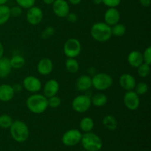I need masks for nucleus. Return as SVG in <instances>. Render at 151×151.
I'll list each match as a JSON object with an SVG mask.
<instances>
[{
	"instance_id": "obj_1",
	"label": "nucleus",
	"mask_w": 151,
	"mask_h": 151,
	"mask_svg": "<svg viewBox=\"0 0 151 151\" xmlns=\"http://www.w3.org/2000/svg\"><path fill=\"white\" fill-rule=\"evenodd\" d=\"M26 106L28 110L35 114H41L48 109L47 98L42 94L34 93L27 97Z\"/></svg>"
},
{
	"instance_id": "obj_2",
	"label": "nucleus",
	"mask_w": 151,
	"mask_h": 151,
	"mask_svg": "<svg viewBox=\"0 0 151 151\" xmlns=\"http://www.w3.org/2000/svg\"><path fill=\"white\" fill-rule=\"evenodd\" d=\"M91 37L97 42L104 43L111 38V28L105 22H97L91 26L90 30Z\"/></svg>"
},
{
	"instance_id": "obj_3",
	"label": "nucleus",
	"mask_w": 151,
	"mask_h": 151,
	"mask_svg": "<svg viewBox=\"0 0 151 151\" xmlns=\"http://www.w3.org/2000/svg\"><path fill=\"white\" fill-rule=\"evenodd\" d=\"M10 132L12 138L17 142H24L28 139L29 130L27 125L22 120H15L10 127Z\"/></svg>"
},
{
	"instance_id": "obj_4",
	"label": "nucleus",
	"mask_w": 151,
	"mask_h": 151,
	"mask_svg": "<svg viewBox=\"0 0 151 151\" xmlns=\"http://www.w3.org/2000/svg\"><path fill=\"white\" fill-rule=\"evenodd\" d=\"M81 142L87 151H99L103 147V141L100 137L91 131L83 134Z\"/></svg>"
},
{
	"instance_id": "obj_5",
	"label": "nucleus",
	"mask_w": 151,
	"mask_h": 151,
	"mask_svg": "<svg viewBox=\"0 0 151 151\" xmlns=\"http://www.w3.org/2000/svg\"><path fill=\"white\" fill-rule=\"evenodd\" d=\"M92 87L100 91H106L112 86L114 80L110 75L104 72L96 73L91 77Z\"/></svg>"
},
{
	"instance_id": "obj_6",
	"label": "nucleus",
	"mask_w": 151,
	"mask_h": 151,
	"mask_svg": "<svg viewBox=\"0 0 151 151\" xmlns=\"http://www.w3.org/2000/svg\"><path fill=\"white\" fill-rule=\"evenodd\" d=\"M82 50L81 41L75 38H71L66 40L63 47V51L67 58H75L80 55Z\"/></svg>"
},
{
	"instance_id": "obj_7",
	"label": "nucleus",
	"mask_w": 151,
	"mask_h": 151,
	"mask_svg": "<svg viewBox=\"0 0 151 151\" xmlns=\"http://www.w3.org/2000/svg\"><path fill=\"white\" fill-rule=\"evenodd\" d=\"M91 97L88 94H79L72 100V108L75 112L83 114L91 108Z\"/></svg>"
},
{
	"instance_id": "obj_8",
	"label": "nucleus",
	"mask_w": 151,
	"mask_h": 151,
	"mask_svg": "<svg viewBox=\"0 0 151 151\" xmlns=\"http://www.w3.org/2000/svg\"><path fill=\"white\" fill-rule=\"evenodd\" d=\"M82 133L78 129H69L63 134L61 141L64 145L72 147L81 142L82 138Z\"/></svg>"
},
{
	"instance_id": "obj_9",
	"label": "nucleus",
	"mask_w": 151,
	"mask_h": 151,
	"mask_svg": "<svg viewBox=\"0 0 151 151\" xmlns=\"http://www.w3.org/2000/svg\"><path fill=\"white\" fill-rule=\"evenodd\" d=\"M22 86L29 92L38 93L42 88V83L39 78L33 75H28L24 78L22 81Z\"/></svg>"
},
{
	"instance_id": "obj_10",
	"label": "nucleus",
	"mask_w": 151,
	"mask_h": 151,
	"mask_svg": "<svg viewBox=\"0 0 151 151\" xmlns=\"http://www.w3.org/2000/svg\"><path fill=\"white\" fill-rule=\"evenodd\" d=\"M123 103L125 107L130 111H136L140 105L139 96L134 91H126L123 97Z\"/></svg>"
},
{
	"instance_id": "obj_11",
	"label": "nucleus",
	"mask_w": 151,
	"mask_h": 151,
	"mask_svg": "<svg viewBox=\"0 0 151 151\" xmlns=\"http://www.w3.org/2000/svg\"><path fill=\"white\" fill-rule=\"evenodd\" d=\"M44 17V13L41 8L37 6H33L27 9L26 14V19L28 23L31 25H38L42 22Z\"/></svg>"
},
{
	"instance_id": "obj_12",
	"label": "nucleus",
	"mask_w": 151,
	"mask_h": 151,
	"mask_svg": "<svg viewBox=\"0 0 151 151\" xmlns=\"http://www.w3.org/2000/svg\"><path fill=\"white\" fill-rule=\"evenodd\" d=\"M52 5L53 13L59 18H66L70 13L69 4L66 0H55Z\"/></svg>"
},
{
	"instance_id": "obj_13",
	"label": "nucleus",
	"mask_w": 151,
	"mask_h": 151,
	"mask_svg": "<svg viewBox=\"0 0 151 151\" xmlns=\"http://www.w3.org/2000/svg\"><path fill=\"white\" fill-rule=\"evenodd\" d=\"M120 19V12L116 7H108L104 13V22L111 27L119 23Z\"/></svg>"
},
{
	"instance_id": "obj_14",
	"label": "nucleus",
	"mask_w": 151,
	"mask_h": 151,
	"mask_svg": "<svg viewBox=\"0 0 151 151\" xmlns=\"http://www.w3.org/2000/svg\"><path fill=\"white\" fill-rule=\"evenodd\" d=\"M43 87V94L47 98L57 95L60 89V84L55 79H50L45 83Z\"/></svg>"
},
{
	"instance_id": "obj_15",
	"label": "nucleus",
	"mask_w": 151,
	"mask_h": 151,
	"mask_svg": "<svg viewBox=\"0 0 151 151\" xmlns=\"http://www.w3.org/2000/svg\"><path fill=\"white\" fill-rule=\"evenodd\" d=\"M119 84L122 89L125 91H131L135 88L137 81L131 74L124 73L119 77Z\"/></svg>"
},
{
	"instance_id": "obj_16",
	"label": "nucleus",
	"mask_w": 151,
	"mask_h": 151,
	"mask_svg": "<svg viewBox=\"0 0 151 151\" xmlns=\"http://www.w3.org/2000/svg\"><path fill=\"white\" fill-rule=\"evenodd\" d=\"M53 62L48 58H41L37 64V72L43 76H47L52 73L53 70Z\"/></svg>"
},
{
	"instance_id": "obj_17",
	"label": "nucleus",
	"mask_w": 151,
	"mask_h": 151,
	"mask_svg": "<svg viewBox=\"0 0 151 151\" xmlns=\"http://www.w3.org/2000/svg\"><path fill=\"white\" fill-rule=\"evenodd\" d=\"M75 87L80 91H87L92 87L91 77L88 75H83L78 77L75 83Z\"/></svg>"
},
{
	"instance_id": "obj_18",
	"label": "nucleus",
	"mask_w": 151,
	"mask_h": 151,
	"mask_svg": "<svg viewBox=\"0 0 151 151\" xmlns=\"http://www.w3.org/2000/svg\"><path fill=\"white\" fill-rule=\"evenodd\" d=\"M15 92L13 86L9 84L4 83L0 85V101L7 103L14 97Z\"/></svg>"
},
{
	"instance_id": "obj_19",
	"label": "nucleus",
	"mask_w": 151,
	"mask_h": 151,
	"mask_svg": "<svg viewBox=\"0 0 151 151\" xmlns=\"http://www.w3.org/2000/svg\"><path fill=\"white\" fill-rule=\"evenodd\" d=\"M128 63L131 66L134 68H137L139 66L144 63L142 58V53L139 50H133L130 52L127 57Z\"/></svg>"
},
{
	"instance_id": "obj_20",
	"label": "nucleus",
	"mask_w": 151,
	"mask_h": 151,
	"mask_svg": "<svg viewBox=\"0 0 151 151\" xmlns=\"http://www.w3.org/2000/svg\"><path fill=\"white\" fill-rule=\"evenodd\" d=\"M10 59L2 57L0 58V78H6L10 75L12 71Z\"/></svg>"
},
{
	"instance_id": "obj_21",
	"label": "nucleus",
	"mask_w": 151,
	"mask_h": 151,
	"mask_svg": "<svg viewBox=\"0 0 151 151\" xmlns=\"http://www.w3.org/2000/svg\"><path fill=\"white\" fill-rule=\"evenodd\" d=\"M91 106H94L97 108L103 107L108 103V97L104 93H95L91 97Z\"/></svg>"
},
{
	"instance_id": "obj_22",
	"label": "nucleus",
	"mask_w": 151,
	"mask_h": 151,
	"mask_svg": "<svg viewBox=\"0 0 151 151\" xmlns=\"http://www.w3.org/2000/svg\"><path fill=\"white\" fill-rule=\"evenodd\" d=\"M102 122H103V125H104L105 128H107L109 131H114L117 128V120H116V119L115 118V116L111 114L106 115V116L103 117Z\"/></svg>"
},
{
	"instance_id": "obj_23",
	"label": "nucleus",
	"mask_w": 151,
	"mask_h": 151,
	"mask_svg": "<svg viewBox=\"0 0 151 151\" xmlns=\"http://www.w3.org/2000/svg\"><path fill=\"white\" fill-rule=\"evenodd\" d=\"M79 126L80 129L83 132H91L94 127V122L92 118L89 117V116H85L80 121Z\"/></svg>"
},
{
	"instance_id": "obj_24",
	"label": "nucleus",
	"mask_w": 151,
	"mask_h": 151,
	"mask_svg": "<svg viewBox=\"0 0 151 151\" xmlns=\"http://www.w3.org/2000/svg\"><path fill=\"white\" fill-rule=\"evenodd\" d=\"M65 66L67 72L72 74L77 73L80 69V65L78 60L72 58H67L65 62Z\"/></svg>"
},
{
	"instance_id": "obj_25",
	"label": "nucleus",
	"mask_w": 151,
	"mask_h": 151,
	"mask_svg": "<svg viewBox=\"0 0 151 151\" xmlns=\"http://www.w3.org/2000/svg\"><path fill=\"white\" fill-rule=\"evenodd\" d=\"M10 65L12 66V69H20L24 67L25 65V59L23 56L20 55H15L12 56L10 59Z\"/></svg>"
},
{
	"instance_id": "obj_26",
	"label": "nucleus",
	"mask_w": 151,
	"mask_h": 151,
	"mask_svg": "<svg viewBox=\"0 0 151 151\" xmlns=\"http://www.w3.org/2000/svg\"><path fill=\"white\" fill-rule=\"evenodd\" d=\"M10 7L6 4L0 5V25L7 23L10 19Z\"/></svg>"
},
{
	"instance_id": "obj_27",
	"label": "nucleus",
	"mask_w": 151,
	"mask_h": 151,
	"mask_svg": "<svg viewBox=\"0 0 151 151\" xmlns=\"http://www.w3.org/2000/svg\"><path fill=\"white\" fill-rule=\"evenodd\" d=\"M111 35L112 36L115 37H122L126 32V27L121 23H117L116 24L111 27Z\"/></svg>"
},
{
	"instance_id": "obj_28",
	"label": "nucleus",
	"mask_w": 151,
	"mask_h": 151,
	"mask_svg": "<svg viewBox=\"0 0 151 151\" xmlns=\"http://www.w3.org/2000/svg\"><path fill=\"white\" fill-rule=\"evenodd\" d=\"M13 120L11 116L7 114L0 115V128L3 129H8L11 126Z\"/></svg>"
},
{
	"instance_id": "obj_29",
	"label": "nucleus",
	"mask_w": 151,
	"mask_h": 151,
	"mask_svg": "<svg viewBox=\"0 0 151 151\" xmlns=\"http://www.w3.org/2000/svg\"><path fill=\"white\" fill-rule=\"evenodd\" d=\"M137 69L138 75L142 78H145L148 77V75L150 73V65L147 64V63H142Z\"/></svg>"
},
{
	"instance_id": "obj_30",
	"label": "nucleus",
	"mask_w": 151,
	"mask_h": 151,
	"mask_svg": "<svg viewBox=\"0 0 151 151\" xmlns=\"http://www.w3.org/2000/svg\"><path fill=\"white\" fill-rule=\"evenodd\" d=\"M134 91L138 94L139 96L145 95L148 91V85L145 82H139L137 83L134 88Z\"/></svg>"
},
{
	"instance_id": "obj_31",
	"label": "nucleus",
	"mask_w": 151,
	"mask_h": 151,
	"mask_svg": "<svg viewBox=\"0 0 151 151\" xmlns=\"http://www.w3.org/2000/svg\"><path fill=\"white\" fill-rule=\"evenodd\" d=\"M47 101H48V106L52 109H56L61 104V99L58 95L49 97L47 98Z\"/></svg>"
},
{
	"instance_id": "obj_32",
	"label": "nucleus",
	"mask_w": 151,
	"mask_h": 151,
	"mask_svg": "<svg viewBox=\"0 0 151 151\" xmlns=\"http://www.w3.org/2000/svg\"><path fill=\"white\" fill-rule=\"evenodd\" d=\"M55 32V29L52 26H47L41 32V38L44 40L48 39V38H51L52 36L54 35Z\"/></svg>"
},
{
	"instance_id": "obj_33",
	"label": "nucleus",
	"mask_w": 151,
	"mask_h": 151,
	"mask_svg": "<svg viewBox=\"0 0 151 151\" xmlns=\"http://www.w3.org/2000/svg\"><path fill=\"white\" fill-rule=\"evenodd\" d=\"M16 1L22 9H29L35 6L36 0H16Z\"/></svg>"
},
{
	"instance_id": "obj_34",
	"label": "nucleus",
	"mask_w": 151,
	"mask_h": 151,
	"mask_svg": "<svg viewBox=\"0 0 151 151\" xmlns=\"http://www.w3.org/2000/svg\"><path fill=\"white\" fill-rule=\"evenodd\" d=\"M142 58L144 63L151 65V47H147L142 53Z\"/></svg>"
},
{
	"instance_id": "obj_35",
	"label": "nucleus",
	"mask_w": 151,
	"mask_h": 151,
	"mask_svg": "<svg viewBox=\"0 0 151 151\" xmlns=\"http://www.w3.org/2000/svg\"><path fill=\"white\" fill-rule=\"evenodd\" d=\"M10 16L13 18H18L22 14V8L19 5L13 6L10 7Z\"/></svg>"
},
{
	"instance_id": "obj_36",
	"label": "nucleus",
	"mask_w": 151,
	"mask_h": 151,
	"mask_svg": "<svg viewBox=\"0 0 151 151\" xmlns=\"http://www.w3.org/2000/svg\"><path fill=\"white\" fill-rule=\"evenodd\" d=\"M122 0H102V4L108 7H117L120 4Z\"/></svg>"
},
{
	"instance_id": "obj_37",
	"label": "nucleus",
	"mask_w": 151,
	"mask_h": 151,
	"mask_svg": "<svg viewBox=\"0 0 151 151\" xmlns=\"http://www.w3.org/2000/svg\"><path fill=\"white\" fill-rule=\"evenodd\" d=\"M66 19H67V21L70 23H76L78 22V16H77L75 13H69V14L66 16Z\"/></svg>"
},
{
	"instance_id": "obj_38",
	"label": "nucleus",
	"mask_w": 151,
	"mask_h": 151,
	"mask_svg": "<svg viewBox=\"0 0 151 151\" xmlns=\"http://www.w3.org/2000/svg\"><path fill=\"white\" fill-rule=\"evenodd\" d=\"M12 86H13V90H14L15 94H16V93L21 92V91H22V90L23 89V86H22V84L15 83L14 85Z\"/></svg>"
},
{
	"instance_id": "obj_39",
	"label": "nucleus",
	"mask_w": 151,
	"mask_h": 151,
	"mask_svg": "<svg viewBox=\"0 0 151 151\" xmlns=\"http://www.w3.org/2000/svg\"><path fill=\"white\" fill-rule=\"evenodd\" d=\"M139 2L144 7H148L151 4V0H139Z\"/></svg>"
},
{
	"instance_id": "obj_40",
	"label": "nucleus",
	"mask_w": 151,
	"mask_h": 151,
	"mask_svg": "<svg viewBox=\"0 0 151 151\" xmlns=\"http://www.w3.org/2000/svg\"><path fill=\"white\" fill-rule=\"evenodd\" d=\"M96 73H97V70H96L95 68H94V67L88 68V75H89V76L92 77L93 75H95Z\"/></svg>"
},
{
	"instance_id": "obj_41",
	"label": "nucleus",
	"mask_w": 151,
	"mask_h": 151,
	"mask_svg": "<svg viewBox=\"0 0 151 151\" xmlns=\"http://www.w3.org/2000/svg\"><path fill=\"white\" fill-rule=\"evenodd\" d=\"M4 46H3V44L0 42V58H1L3 57V55H4Z\"/></svg>"
},
{
	"instance_id": "obj_42",
	"label": "nucleus",
	"mask_w": 151,
	"mask_h": 151,
	"mask_svg": "<svg viewBox=\"0 0 151 151\" xmlns=\"http://www.w3.org/2000/svg\"><path fill=\"white\" fill-rule=\"evenodd\" d=\"M69 3H71L72 4H74V5H78L82 1V0H68Z\"/></svg>"
},
{
	"instance_id": "obj_43",
	"label": "nucleus",
	"mask_w": 151,
	"mask_h": 151,
	"mask_svg": "<svg viewBox=\"0 0 151 151\" xmlns=\"http://www.w3.org/2000/svg\"><path fill=\"white\" fill-rule=\"evenodd\" d=\"M43 2L46 4H48V5H50V4H52L53 2H54L55 0H42Z\"/></svg>"
},
{
	"instance_id": "obj_44",
	"label": "nucleus",
	"mask_w": 151,
	"mask_h": 151,
	"mask_svg": "<svg viewBox=\"0 0 151 151\" xmlns=\"http://www.w3.org/2000/svg\"><path fill=\"white\" fill-rule=\"evenodd\" d=\"M92 1L94 4H97V5L102 4V0H92Z\"/></svg>"
},
{
	"instance_id": "obj_45",
	"label": "nucleus",
	"mask_w": 151,
	"mask_h": 151,
	"mask_svg": "<svg viewBox=\"0 0 151 151\" xmlns=\"http://www.w3.org/2000/svg\"><path fill=\"white\" fill-rule=\"evenodd\" d=\"M8 1V0H0V5L1 4H6V3Z\"/></svg>"
},
{
	"instance_id": "obj_46",
	"label": "nucleus",
	"mask_w": 151,
	"mask_h": 151,
	"mask_svg": "<svg viewBox=\"0 0 151 151\" xmlns=\"http://www.w3.org/2000/svg\"><path fill=\"white\" fill-rule=\"evenodd\" d=\"M81 151H87V150H81Z\"/></svg>"
},
{
	"instance_id": "obj_47",
	"label": "nucleus",
	"mask_w": 151,
	"mask_h": 151,
	"mask_svg": "<svg viewBox=\"0 0 151 151\" xmlns=\"http://www.w3.org/2000/svg\"><path fill=\"white\" fill-rule=\"evenodd\" d=\"M142 151H147V150H142Z\"/></svg>"
}]
</instances>
